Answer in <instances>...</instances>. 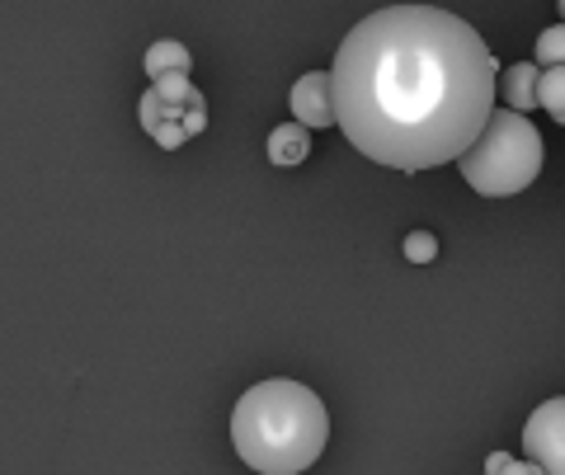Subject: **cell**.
<instances>
[{
    "instance_id": "cell-1",
    "label": "cell",
    "mask_w": 565,
    "mask_h": 475,
    "mask_svg": "<svg viewBox=\"0 0 565 475\" xmlns=\"http://www.w3.org/2000/svg\"><path fill=\"white\" fill-rule=\"evenodd\" d=\"M334 118L373 165L415 174L457 161L494 114L500 66L467 20L386 6L359 20L330 66Z\"/></svg>"
},
{
    "instance_id": "cell-2",
    "label": "cell",
    "mask_w": 565,
    "mask_h": 475,
    "mask_svg": "<svg viewBox=\"0 0 565 475\" xmlns=\"http://www.w3.org/2000/svg\"><path fill=\"white\" fill-rule=\"evenodd\" d=\"M330 443V414L302 381L274 377L250 386L232 410V447L264 475H297L321 462Z\"/></svg>"
},
{
    "instance_id": "cell-3",
    "label": "cell",
    "mask_w": 565,
    "mask_h": 475,
    "mask_svg": "<svg viewBox=\"0 0 565 475\" xmlns=\"http://www.w3.org/2000/svg\"><path fill=\"white\" fill-rule=\"evenodd\" d=\"M462 180L481 198H514L542 174V132L519 109H494L481 137L457 155Z\"/></svg>"
},
{
    "instance_id": "cell-4",
    "label": "cell",
    "mask_w": 565,
    "mask_h": 475,
    "mask_svg": "<svg viewBox=\"0 0 565 475\" xmlns=\"http://www.w3.org/2000/svg\"><path fill=\"white\" fill-rule=\"evenodd\" d=\"M137 118L151 132L156 147L174 151L207 128V104H203V90H193L189 72H170L151 80V90L137 104Z\"/></svg>"
},
{
    "instance_id": "cell-5",
    "label": "cell",
    "mask_w": 565,
    "mask_h": 475,
    "mask_svg": "<svg viewBox=\"0 0 565 475\" xmlns=\"http://www.w3.org/2000/svg\"><path fill=\"white\" fill-rule=\"evenodd\" d=\"M523 452L533 456L542 471L565 475V396L537 404L523 424Z\"/></svg>"
},
{
    "instance_id": "cell-6",
    "label": "cell",
    "mask_w": 565,
    "mask_h": 475,
    "mask_svg": "<svg viewBox=\"0 0 565 475\" xmlns=\"http://www.w3.org/2000/svg\"><path fill=\"white\" fill-rule=\"evenodd\" d=\"M292 118L307 122V128H340V118H334V85H330V72H307L302 80L292 85Z\"/></svg>"
},
{
    "instance_id": "cell-7",
    "label": "cell",
    "mask_w": 565,
    "mask_h": 475,
    "mask_svg": "<svg viewBox=\"0 0 565 475\" xmlns=\"http://www.w3.org/2000/svg\"><path fill=\"white\" fill-rule=\"evenodd\" d=\"M537 80H542V62L533 57V62H514L509 72H500V95H504V104L509 109H519V114H527V109H537Z\"/></svg>"
},
{
    "instance_id": "cell-8",
    "label": "cell",
    "mask_w": 565,
    "mask_h": 475,
    "mask_svg": "<svg viewBox=\"0 0 565 475\" xmlns=\"http://www.w3.org/2000/svg\"><path fill=\"white\" fill-rule=\"evenodd\" d=\"M311 155V128L307 122H278V128L269 132V165L278 170H292V165H302Z\"/></svg>"
},
{
    "instance_id": "cell-9",
    "label": "cell",
    "mask_w": 565,
    "mask_h": 475,
    "mask_svg": "<svg viewBox=\"0 0 565 475\" xmlns=\"http://www.w3.org/2000/svg\"><path fill=\"white\" fill-rule=\"evenodd\" d=\"M189 47L184 43H174V39H161V43H151L147 47V57H141V66H147V76H170V72H189Z\"/></svg>"
},
{
    "instance_id": "cell-10",
    "label": "cell",
    "mask_w": 565,
    "mask_h": 475,
    "mask_svg": "<svg viewBox=\"0 0 565 475\" xmlns=\"http://www.w3.org/2000/svg\"><path fill=\"white\" fill-rule=\"evenodd\" d=\"M537 99H542V109L552 114V118H561V114H565V62H561V66H542Z\"/></svg>"
},
{
    "instance_id": "cell-11",
    "label": "cell",
    "mask_w": 565,
    "mask_h": 475,
    "mask_svg": "<svg viewBox=\"0 0 565 475\" xmlns=\"http://www.w3.org/2000/svg\"><path fill=\"white\" fill-rule=\"evenodd\" d=\"M533 52H537L542 66H561V62H565V20L552 24V29H542V39H537Z\"/></svg>"
},
{
    "instance_id": "cell-12",
    "label": "cell",
    "mask_w": 565,
    "mask_h": 475,
    "mask_svg": "<svg viewBox=\"0 0 565 475\" xmlns=\"http://www.w3.org/2000/svg\"><path fill=\"white\" fill-rule=\"evenodd\" d=\"M486 471H490V475H533V471H542V466L533 462V456H527V462H514L509 452H490V456H486Z\"/></svg>"
},
{
    "instance_id": "cell-13",
    "label": "cell",
    "mask_w": 565,
    "mask_h": 475,
    "mask_svg": "<svg viewBox=\"0 0 565 475\" xmlns=\"http://www.w3.org/2000/svg\"><path fill=\"white\" fill-rule=\"evenodd\" d=\"M405 259L411 263H434L438 259V240L429 231H411L405 236Z\"/></svg>"
},
{
    "instance_id": "cell-14",
    "label": "cell",
    "mask_w": 565,
    "mask_h": 475,
    "mask_svg": "<svg viewBox=\"0 0 565 475\" xmlns=\"http://www.w3.org/2000/svg\"><path fill=\"white\" fill-rule=\"evenodd\" d=\"M556 10H561V20H565V0H556Z\"/></svg>"
}]
</instances>
